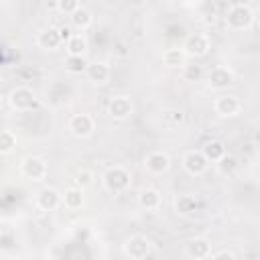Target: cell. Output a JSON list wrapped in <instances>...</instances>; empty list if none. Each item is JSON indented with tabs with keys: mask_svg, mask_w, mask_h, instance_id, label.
<instances>
[{
	"mask_svg": "<svg viewBox=\"0 0 260 260\" xmlns=\"http://www.w3.org/2000/svg\"><path fill=\"white\" fill-rule=\"evenodd\" d=\"M225 24L232 30H246L254 24V12L246 2H234L225 10Z\"/></svg>",
	"mask_w": 260,
	"mask_h": 260,
	"instance_id": "obj_1",
	"label": "cell"
},
{
	"mask_svg": "<svg viewBox=\"0 0 260 260\" xmlns=\"http://www.w3.org/2000/svg\"><path fill=\"white\" fill-rule=\"evenodd\" d=\"M102 183H104L106 191H110V193H124L132 183V175H130V171L126 167L112 165V167H108L104 171Z\"/></svg>",
	"mask_w": 260,
	"mask_h": 260,
	"instance_id": "obj_2",
	"label": "cell"
},
{
	"mask_svg": "<svg viewBox=\"0 0 260 260\" xmlns=\"http://www.w3.org/2000/svg\"><path fill=\"white\" fill-rule=\"evenodd\" d=\"M8 106L16 112H32L39 108V98L37 93L26 87V85H18V87H12L10 93H8Z\"/></svg>",
	"mask_w": 260,
	"mask_h": 260,
	"instance_id": "obj_3",
	"label": "cell"
},
{
	"mask_svg": "<svg viewBox=\"0 0 260 260\" xmlns=\"http://www.w3.org/2000/svg\"><path fill=\"white\" fill-rule=\"evenodd\" d=\"M183 53L185 57H193V59H199V57H205L211 49V41L205 32H191L187 35L185 43H183Z\"/></svg>",
	"mask_w": 260,
	"mask_h": 260,
	"instance_id": "obj_4",
	"label": "cell"
},
{
	"mask_svg": "<svg viewBox=\"0 0 260 260\" xmlns=\"http://www.w3.org/2000/svg\"><path fill=\"white\" fill-rule=\"evenodd\" d=\"M49 173V165L43 156H24L20 160V175L28 181H43Z\"/></svg>",
	"mask_w": 260,
	"mask_h": 260,
	"instance_id": "obj_5",
	"label": "cell"
},
{
	"mask_svg": "<svg viewBox=\"0 0 260 260\" xmlns=\"http://www.w3.org/2000/svg\"><path fill=\"white\" fill-rule=\"evenodd\" d=\"M150 240L142 234H132L124 240V254L130 258V260H144L148 254H150Z\"/></svg>",
	"mask_w": 260,
	"mask_h": 260,
	"instance_id": "obj_6",
	"label": "cell"
},
{
	"mask_svg": "<svg viewBox=\"0 0 260 260\" xmlns=\"http://www.w3.org/2000/svg\"><path fill=\"white\" fill-rule=\"evenodd\" d=\"M67 128L69 132L75 136V138H89L95 130V120L89 116V114H73L67 122Z\"/></svg>",
	"mask_w": 260,
	"mask_h": 260,
	"instance_id": "obj_7",
	"label": "cell"
},
{
	"mask_svg": "<svg viewBox=\"0 0 260 260\" xmlns=\"http://www.w3.org/2000/svg\"><path fill=\"white\" fill-rule=\"evenodd\" d=\"M132 112H134V104H132V100L128 95L120 93V95H112L110 98V102H108V114H110V118L122 122V120H128L132 116Z\"/></svg>",
	"mask_w": 260,
	"mask_h": 260,
	"instance_id": "obj_8",
	"label": "cell"
},
{
	"mask_svg": "<svg viewBox=\"0 0 260 260\" xmlns=\"http://www.w3.org/2000/svg\"><path fill=\"white\" fill-rule=\"evenodd\" d=\"M181 165H183V169H185L189 175L199 177V175H203V173L207 171L209 160L203 156V152H201V150H195V148H193V150H187V152L183 154Z\"/></svg>",
	"mask_w": 260,
	"mask_h": 260,
	"instance_id": "obj_9",
	"label": "cell"
},
{
	"mask_svg": "<svg viewBox=\"0 0 260 260\" xmlns=\"http://www.w3.org/2000/svg\"><path fill=\"white\" fill-rule=\"evenodd\" d=\"M234 79H236V75L228 65H215L207 73V83L211 89H225L234 83Z\"/></svg>",
	"mask_w": 260,
	"mask_h": 260,
	"instance_id": "obj_10",
	"label": "cell"
},
{
	"mask_svg": "<svg viewBox=\"0 0 260 260\" xmlns=\"http://www.w3.org/2000/svg\"><path fill=\"white\" fill-rule=\"evenodd\" d=\"M213 110H215V114L221 116V118H234V116L240 114L242 104H240V100H238L236 95H232V93H221V95L215 98Z\"/></svg>",
	"mask_w": 260,
	"mask_h": 260,
	"instance_id": "obj_11",
	"label": "cell"
},
{
	"mask_svg": "<svg viewBox=\"0 0 260 260\" xmlns=\"http://www.w3.org/2000/svg\"><path fill=\"white\" fill-rule=\"evenodd\" d=\"M144 169L152 175H162L171 169V156L165 150H152L144 156Z\"/></svg>",
	"mask_w": 260,
	"mask_h": 260,
	"instance_id": "obj_12",
	"label": "cell"
},
{
	"mask_svg": "<svg viewBox=\"0 0 260 260\" xmlns=\"http://www.w3.org/2000/svg\"><path fill=\"white\" fill-rule=\"evenodd\" d=\"M201 201H199V197H195V195H191V193H185V195H179L177 199H175V211H177V215H181V217H195L199 211H201Z\"/></svg>",
	"mask_w": 260,
	"mask_h": 260,
	"instance_id": "obj_13",
	"label": "cell"
},
{
	"mask_svg": "<svg viewBox=\"0 0 260 260\" xmlns=\"http://www.w3.org/2000/svg\"><path fill=\"white\" fill-rule=\"evenodd\" d=\"M185 254L191 260H207L211 256V242L207 238H191L185 244Z\"/></svg>",
	"mask_w": 260,
	"mask_h": 260,
	"instance_id": "obj_14",
	"label": "cell"
},
{
	"mask_svg": "<svg viewBox=\"0 0 260 260\" xmlns=\"http://www.w3.org/2000/svg\"><path fill=\"white\" fill-rule=\"evenodd\" d=\"M37 207L41 211H55L61 205V193L55 187H43L37 193Z\"/></svg>",
	"mask_w": 260,
	"mask_h": 260,
	"instance_id": "obj_15",
	"label": "cell"
},
{
	"mask_svg": "<svg viewBox=\"0 0 260 260\" xmlns=\"http://www.w3.org/2000/svg\"><path fill=\"white\" fill-rule=\"evenodd\" d=\"M85 75H87V79H89L91 83L104 85V83H108L110 77H112V67H110L106 61H93V63L87 65Z\"/></svg>",
	"mask_w": 260,
	"mask_h": 260,
	"instance_id": "obj_16",
	"label": "cell"
},
{
	"mask_svg": "<svg viewBox=\"0 0 260 260\" xmlns=\"http://www.w3.org/2000/svg\"><path fill=\"white\" fill-rule=\"evenodd\" d=\"M61 37H59V30L49 26V28H43L39 35H37V45L45 51H57L61 47Z\"/></svg>",
	"mask_w": 260,
	"mask_h": 260,
	"instance_id": "obj_17",
	"label": "cell"
},
{
	"mask_svg": "<svg viewBox=\"0 0 260 260\" xmlns=\"http://www.w3.org/2000/svg\"><path fill=\"white\" fill-rule=\"evenodd\" d=\"M87 47H89V43L83 32H73V37L65 43V51L69 57H85Z\"/></svg>",
	"mask_w": 260,
	"mask_h": 260,
	"instance_id": "obj_18",
	"label": "cell"
},
{
	"mask_svg": "<svg viewBox=\"0 0 260 260\" xmlns=\"http://www.w3.org/2000/svg\"><path fill=\"white\" fill-rule=\"evenodd\" d=\"M138 205L146 211H154L160 207V193L158 189L154 187H144L140 193H138Z\"/></svg>",
	"mask_w": 260,
	"mask_h": 260,
	"instance_id": "obj_19",
	"label": "cell"
},
{
	"mask_svg": "<svg viewBox=\"0 0 260 260\" xmlns=\"http://www.w3.org/2000/svg\"><path fill=\"white\" fill-rule=\"evenodd\" d=\"M201 152H203V156H205L209 162H217L228 150H225V144H223L221 140L211 138V140H207V142L201 146Z\"/></svg>",
	"mask_w": 260,
	"mask_h": 260,
	"instance_id": "obj_20",
	"label": "cell"
},
{
	"mask_svg": "<svg viewBox=\"0 0 260 260\" xmlns=\"http://www.w3.org/2000/svg\"><path fill=\"white\" fill-rule=\"evenodd\" d=\"M83 201H85L83 191L77 189V187H69V189H65V193H61V203H63L67 209H71V211L81 209Z\"/></svg>",
	"mask_w": 260,
	"mask_h": 260,
	"instance_id": "obj_21",
	"label": "cell"
},
{
	"mask_svg": "<svg viewBox=\"0 0 260 260\" xmlns=\"http://www.w3.org/2000/svg\"><path fill=\"white\" fill-rule=\"evenodd\" d=\"M160 59H162V63H165L167 67H171V69H175V67H183L185 61H187L183 49H177V47H173V49H165L162 55H160Z\"/></svg>",
	"mask_w": 260,
	"mask_h": 260,
	"instance_id": "obj_22",
	"label": "cell"
},
{
	"mask_svg": "<svg viewBox=\"0 0 260 260\" xmlns=\"http://www.w3.org/2000/svg\"><path fill=\"white\" fill-rule=\"evenodd\" d=\"M162 124L165 126H169V128H179V126H183V122H185V112L183 110H179V108H167V110H162Z\"/></svg>",
	"mask_w": 260,
	"mask_h": 260,
	"instance_id": "obj_23",
	"label": "cell"
},
{
	"mask_svg": "<svg viewBox=\"0 0 260 260\" xmlns=\"http://www.w3.org/2000/svg\"><path fill=\"white\" fill-rule=\"evenodd\" d=\"M69 18H71V24H73L75 28H79V30H85V28L91 24V20H93L91 12H89L85 6H79Z\"/></svg>",
	"mask_w": 260,
	"mask_h": 260,
	"instance_id": "obj_24",
	"label": "cell"
},
{
	"mask_svg": "<svg viewBox=\"0 0 260 260\" xmlns=\"http://www.w3.org/2000/svg\"><path fill=\"white\" fill-rule=\"evenodd\" d=\"M63 65H65V71L67 73H73V75H81V73H85V69H87V59L85 57H65V61H63Z\"/></svg>",
	"mask_w": 260,
	"mask_h": 260,
	"instance_id": "obj_25",
	"label": "cell"
},
{
	"mask_svg": "<svg viewBox=\"0 0 260 260\" xmlns=\"http://www.w3.org/2000/svg\"><path fill=\"white\" fill-rule=\"evenodd\" d=\"M181 75H183V79L189 81V83L201 81V77H203V67L197 65V63H185V65L181 67Z\"/></svg>",
	"mask_w": 260,
	"mask_h": 260,
	"instance_id": "obj_26",
	"label": "cell"
},
{
	"mask_svg": "<svg viewBox=\"0 0 260 260\" xmlns=\"http://www.w3.org/2000/svg\"><path fill=\"white\" fill-rule=\"evenodd\" d=\"M16 148V134L12 130H0V156L10 154Z\"/></svg>",
	"mask_w": 260,
	"mask_h": 260,
	"instance_id": "obj_27",
	"label": "cell"
},
{
	"mask_svg": "<svg viewBox=\"0 0 260 260\" xmlns=\"http://www.w3.org/2000/svg\"><path fill=\"white\" fill-rule=\"evenodd\" d=\"M215 167H217V173L219 175H232L236 169H238V158L234 156V154H223L217 162H215Z\"/></svg>",
	"mask_w": 260,
	"mask_h": 260,
	"instance_id": "obj_28",
	"label": "cell"
},
{
	"mask_svg": "<svg viewBox=\"0 0 260 260\" xmlns=\"http://www.w3.org/2000/svg\"><path fill=\"white\" fill-rule=\"evenodd\" d=\"M73 187H77V189H85V187H89L91 183H93V173L89 171V169H79V171H75V175H73Z\"/></svg>",
	"mask_w": 260,
	"mask_h": 260,
	"instance_id": "obj_29",
	"label": "cell"
},
{
	"mask_svg": "<svg viewBox=\"0 0 260 260\" xmlns=\"http://www.w3.org/2000/svg\"><path fill=\"white\" fill-rule=\"evenodd\" d=\"M79 6H81V4H79L77 0H59V2L55 4V8H57L59 12H63V14H67V16H71Z\"/></svg>",
	"mask_w": 260,
	"mask_h": 260,
	"instance_id": "obj_30",
	"label": "cell"
},
{
	"mask_svg": "<svg viewBox=\"0 0 260 260\" xmlns=\"http://www.w3.org/2000/svg\"><path fill=\"white\" fill-rule=\"evenodd\" d=\"M211 260H238V258H236V254H234V252H230V250H221V252L213 254V256H211Z\"/></svg>",
	"mask_w": 260,
	"mask_h": 260,
	"instance_id": "obj_31",
	"label": "cell"
},
{
	"mask_svg": "<svg viewBox=\"0 0 260 260\" xmlns=\"http://www.w3.org/2000/svg\"><path fill=\"white\" fill-rule=\"evenodd\" d=\"M57 30H59V37H61V41H63V43H67V41L73 37V32H71V26H67V24L59 26Z\"/></svg>",
	"mask_w": 260,
	"mask_h": 260,
	"instance_id": "obj_32",
	"label": "cell"
},
{
	"mask_svg": "<svg viewBox=\"0 0 260 260\" xmlns=\"http://www.w3.org/2000/svg\"><path fill=\"white\" fill-rule=\"evenodd\" d=\"M2 108H4V98L0 95V112H2Z\"/></svg>",
	"mask_w": 260,
	"mask_h": 260,
	"instance_id": "obj_33",
	"label": "cell"
},
{
	"mask_svg": "<svg viewBox=\"0 0 260 260\" xmlns=\"http://www.w3.org/2000/svg\"><path fill=\"white\" fill-rule=\"evenodd\" d=\"M10 260H22V258H10Z\"/></svg>",
	"mask_w": 260,
	"mask_h": 260,
	"instance_id": "obj_34",
	"label": "cell"
}]
</instances>
